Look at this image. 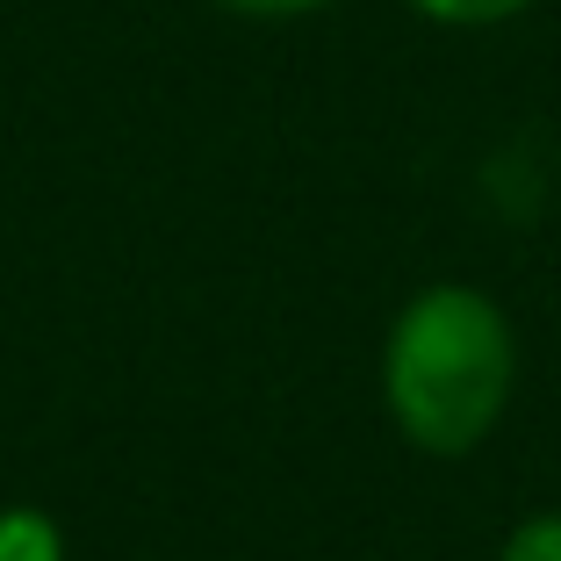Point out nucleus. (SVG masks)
Here are the masks:
<instances>
[{
  "label": "nucleus",
  "instance_id": "20e7f679",
  "mask_svg": "<svg viewBox=\"0 0 561 561\" xmlns=\"http://www.w3.org/2000/svg\"><path fill=\"white\" fill-rule=\"evenodd\" d=\"M496 561H561V512H533L504 533Z\"/></svg>",
  "mask_w": 561,
  "mask_h": 561
},
{
  "label": "nucleus",
  "instance_id": "7ed1b4c3",
  "mask_svg": "<svg viewBox=\"0 0 561 561\" xmlns=\"http://www.w3.org/2000/svg\"><path fill=\"white\" fill-rule=\"evenodd\" d=\"M425 22H439V30H496V22L526 15L533 0H411Z\"/></svg>",
  "mask_w": 561,
  "mask_h": 561
},
{
  "label": "nucleus",
  "instance_id": "f257e3e1",
  "mask_svg": "<svg viewBox=\"0 0 561 561\" xmlns=\"http://www.w3.org/2000/svg\"><path fill=\"white\" fill-rule=\"evenodd\" d=\"M518 381V331L504 302L468 288V280H432L389 317L381 339V403L397 432L432 454V461H461L496 432L512 411Z\"/></svg>",
  "mask_w": 561,
  "mask_h": 561
},
{
  "label": "nucleus",
  "instance_id": "f03ea898",
  "mask_svg": "<svg viewBox=\"0 0 561 561\" xmlns=\"http://www.w3.org/2000/svg\"><path fill=\"white\" fill-rule=\"evenodd\" d=\"M0 561H66V533L30 504H8L0 512Z\"/></svg>",
  "mask_w": 561,
  "mask_h": 561
},
{
  "label": "nucleus",
  "instance_id": "39448f33",
  "mask_svg": "<svg viewBox=\"0 0 561 561\" xmlns=\"http://www.w3.org/2000/svg\"><path fill=\"white\" fill-rule=\"evenodd\" d=\"M216 8L252 15V22H296V15H317V8H331V0H216Z\"/></svg>",
  "mask_w": 561,
  "mask_h": 561
}]
</instances>
